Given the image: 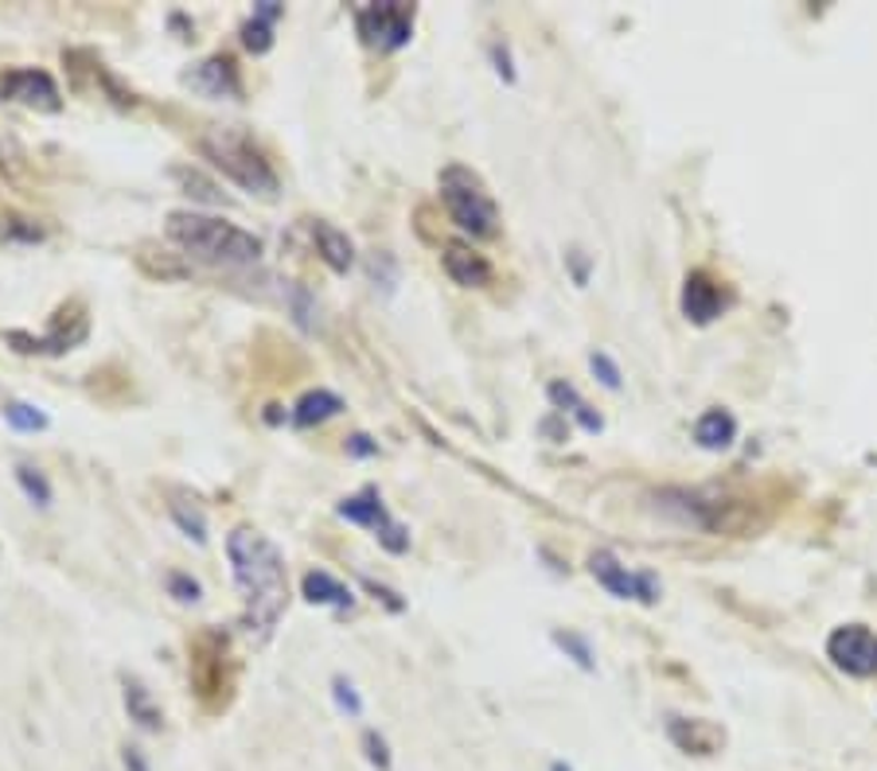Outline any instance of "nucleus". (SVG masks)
<instances>
[{"label":"nucleus","instance_id":"1","mask_svg":"<svg viewBox=\"0 0 877 771\" xmlns=\"http://www.w3.org/2000/svg\"><path fill=\"white\" fill-rule=\"evenodd\" d=\"M226 557H231L234 589L242 592V623L262 643V639L273 636V628H278L281 612L289 605L285 557L265 534L250 530V526H239L226 538Z\"/></svg>","mask_w":877,"mask_h":771},{"label":"nucleus","instance_id":"2","mask_svg":"<svg viewBox=\"0 0 877 771\" xmlns=\"http://www.w3.org/2000/svg\"><path fill=\"white\" fill-rule=\"evenodd\" d=\"M164 231L184 254L208 265H254L262 257V239L226 223V219L200 215V211H172Z\"/></svg>","mask_w":877,"mask_h":771},{"label":"nucleus","instance_id":"3","mask_svg":"<svg viewBox=\"0 0 877 771\" xmlns=\"http://www.w3.org/2000/svg\"><path fill=\"white\" fill-rule=\"evenodd\" d=\"M200 152L226 175L231 183H239L242 191L250 195H278L281 180L273 172V164L265 160V152L254 144V136L246 129H234V125H215L200 136Z\"/></svg>","mask_w":877,"mask_h":771},{"label":"nucleus","instance_id":"4","mask_svg":"<svg viewBox=\"0 0 877 771\" xmlns=\"http://www.w3.org/2000/svg\"><path fill=\"white\" fill-rule=\"evenodd\" d=\"M441 203H445L448 219L472 239H495L500 234V207H495L492 191L484 187V180L472 168H441Z\"/></svg>","mask_w":877,"mask_h":771},{"label":"nucleus","instance_id":"5","mask_svg":"<svg viewBox=\"0 0 877 771\" xmlns=\"http://www.w3.org/2000/svg\"><path fill=\"white\" fill-rule=\"evenodd\" d=\"M414 4H399V0H391V4H360L355 9V32L363 35L367 48L399 51L414 35Z\"/></svg>","mask_w":877,"mask_h":771},{"label":"nucleus","instance_id":"6","mask_svg":"<svg viewBox=\"0 0 877 771\" xmlns=\"http://www.w3.org/2000/svg\"><path fill=\"white\" fill-rule=\"evenodd\" d=\"M589 572H593V581L616 600H636V605H655V600H659L655 572H632L628 565L616 561V554H608V549L589 554Z\"/></svg>","mask_w":877,"mask_h":771},{"label":"nucleus","instance_id":"7","mask_svg":"<svg viewBox=\"0 0 877 771\" xmlns=\"http://www.w3.org/2000/svg\"><path fill=\"white\" fill-rule=\"evenodd\" d=\"M192 686L208 709L223 706L226 682V636L223 631H203L192 643Z\"/></svg>","mask_w":877,"mask_h":771},{"label":"nucleus","instance_id":"8","mask_svg":"<svg viewBox=\"0 0 877 771\" xmlns=\"http://www.w3.org/2000/svg\"><path fill=\"white\" fill-rule=\"evenodd\" d=\"M827 659L850 678L877 674V631L866 623H843L827 636Z\"/></svg>","mask_w":877,"mask_h":771},{"label":"nucleus","instance_id":"9","mask_svg":"<svg viewBox=\"0 0 877 771\" xmlns=\"http://www.w3.org/2000/svg\"><path fill=\"white\" fill-rule=\"evenodd\" d=\"M0 98L43 113L63 110V94H59L56 79L48 71H36V67H12V71L0 74Z\"/></svg>","mask_w":877,"mask_h":771},{"label":"nucleus","instance_id":"10","mask_svg":"<svg viewBox=\"0 0 877 771\" xmlns=\"http://www.w3.org/2000/svg\"><path fill=\"white\" fill-rule=\"evenodd\" d=\"M184 87H192L195 94H203V98H239L242 94L239 67H234L231 55L203 59L200 67H192V71L184 74Z\"/></svg>","mask_w":877,"mask_h":771},{"label":"nucleus","instance_id":"11","mask_svg":"<svg viewBox=\"0 0 877 771\" xmlns=\"http://www.w3.org/2000/svg\"><path fill=\"white\" fill-rule=\"evenodd\" d=\"M726 308V296H722V285L710 277L706 270L686 273L683 281V316L690 324H714Z\"/></svg>","mask_w":877,"mask_h":771},{"label":"nucleus","instance_id":"12","mask_svg":"<svg viewBox=\"0 0 877 771\" xmlns=\"http://www.w3.org/2000/svg\"><path fill=\"white\" fill-rule=\"evenodd\" d=\"M441 265H445L448 281L461 288L492 285V262L484 254H476L472 246H461V242H448L445 254H441Z\"/></svg>","mask_w":877,"mask_h":771},{"label":"nucleus","instance_id":"13","mask_svg":"<svg viewBox=\"0 0 877 771\" xmlns=\"http://www.w3.org/2000/svg\"><path fill=\"white\" fill-rule=\"evenodd\" d=\"M121 701H125L129 721H133L141 732H160V729H164V709L157 706V698H152L149 686H144L141 678H133V674L121 678Z\"/></svg>","mask_w":877,"mask_h":771},{"label":"nucleus","instance_id":"14","mask_svg":"<svg viewBox=\"0 0 877 771\" xmlns=\"http://www.w3.org/2000/svg\"><path fill=\"white\" fill-rule=\"evenodd\" d=\"M667 737L683 748L686 755H714L726 740V732L714 729L710 721H683V717H667Z\"/></svg>","mask_w":877,"mask_h":771},{"label":"nucleus","instance_id":"15","mask_svg":"<svg viewBox=\"0 0 877 771\" xmlns=\"http://www.w3.org/2000/svg\"><path fill=\"white\" fill-rule=\"evenodd\" d=\"M335 515L347 518V523L355 526H367V530H386V526L394 523L391 510L383 507V495H379V487H363L360 495H347V499L335 507Z\"/></svg>","mask_w":877,"mask_h":771},{"label":"nucleus","instance_id":"16","mask_svg":"<svg viewBox=\"0 0 877 771\" xmlns=\"http://www.w3.org/2000/svg\"><path fill=\"white\" fill-rule=\"evenodd\" d=\"M312 242H316V254L324 257V265L332 273H347L351 265H355V246H351V239L340 226L316 219V223H312Z\"/></svg>","mask_w":877,"mask_h":771},{"label":"nucleus","instance_id":"17","mask_svg":"<svg viewBox=\"0 0 877 771\" xmlns=\"http://www.w3.org/2000/svg\"><path fill=\"white\" fill-rule=\"evenodd\" d=\"M546 398L554 402V409H558V414L574 417V422L582 425L585 433H601V429H605V417H601L597 409H593L589 402H585L582 394H577L574 386H569V382H551V386H546Z\"/></svg>","mask_w":877,"mask_h":771},{"label":"nucleus","instance_id":"18","mask_svg":"<svg viewBox=\"0 0 877 771\" xmlns=\"http://www.w3.org/2000/svg\"><path fill=\"white\" fill-rule=\"evenodd\" d=\"M694 440L706 453H722L737 440V417L729 409H706V414L694 422Z\"/></svg>","mask_w":877,"mask_h":771},{"label":"nucleus","instance_id":"19","mask_svg":"<svg viewBox=\"0 0 877 771\" xmlns=\"http://www.w3.org/2000/svg\"><path fill=\"white\" fill-rule=\"evenodd\" d=\"M301 592H304L309 605H324V608H351L355 605V592H351L343 581H335L332 572H324V569L304 572Z\"/></svg>","mask_w":877,"mask_h":771},{"label":"nucleus","instance_id":"20","mask_svg":"<svg viewBox=\"0 0 877 771\" xmlns=\"http://www.w3.org/2000/svg\"><path fill=\"white\" fill-rule=\"evenodd\" d=\"M343 409V398L332 390H309L301 402L293 406V425L296 429H312V425L332 422L335 414Z\"/></svg>","mask_w":877,"mask_h":771},{"label":"nucleus","instance_id":"21","mask_svg":"<svg viewBox=\"0 0 877 771\" xmlns=\"http://www.w3.org/2000/svg\"><path fill=\"white\" fill-rule=\"evenodd\" d=\"M551 643L558 647L562 655H566L574 667H582L585 674H593L597 670V659H593V643L585 636H577V631H554Z\"/></svg>","mask_w":877,"mask_h":771},{"label":"nucleus","instance_id":"22","mask_svg":"<svg viewBox=\"0 0 877 771\" xmlns=\"http://www.w3.org/2000/svg\"><path fill=\"white\" fill-rule=\"evenodd\" d=\"M17 484H20V491L28 495V503H36V507H43V510H48L51 499H56L48 476H43L40 468H32V464H17Z\"/></svg>","mask_w":877,"mask_h":771},{"label":"nucleus","instance_id":"23","mask_svg":"<svg viewBox=\"0 0 877 771\" xmlns=\"http://www.w3.org/2000/svg\"><path fill=\"white\" fill-rule=\"evenodd\" d=\"M168 510H172V523L180 526V530H184L188 538L195 541V546H203V541H208V518H203L200 507H192V503H184V499H175V503H168Z\"/></svg>","mask_w":877,"mask_h":771},{"label":"nucleus","instance_id":"24","mask_svg":"<svg viewBox=\"0 0 877 771\" xmlns=\"http://www.w3.org/2000/svg\"><path fill=\"white\" fill-rule=\"evenodd\" d=\"M0 414H4V425L17 429V433H43L48 429V414L36 409V406H28V402H9Z\"/></svg>","mask_w":877,"mask_h":771},{"label":"nucleus","instance_id":"25","mask_svg":"<svg viewBox=\"0 0 877 771\" xmlns=\"http://www.w3.org/2000/svg\"><path fill=\"white\" fill-rule=\"evenodd\" d=\"M360 748H363V755H367V763L375 771H391L394 768V752H391V744H386V737L379 729H363Z\"/></svg>","mask_w":877,"mask_h":771},{"label":"nucleus","instance_id":"26","mask_svg":"<svg viewBox=\"0 0 877 771\" xmlns=\"http://www.w3.org/2000/svg\"><path fill=\"white\" fill-rule=\"evenodd\" d=\"M172 175L180 183H184L188 195H195V200H203V203H223V191H219L215 183H211L203 172H195V168H175Z\"/></svg>","mask_w":877,"mask_h":771},{"label":"nucleus","instance_id":"27","mask_svg":"<svg viewBox=\"0 0 877 771\" xmlns=\"http://www.w3.org/2000/svg\"><path fill=\"white\" fill-rule=\"evenodd\" d=\"M332 701H335V709H340V713L351 717V721H355V717H363V698H360V690H355V682H351V678H343V674L332 678Z\"/></svg>","mask_w":877,"mask_h":771},{"label":"nucleus","instance_id":"28","mask_svg":"<svg viewBox=\"0 0 877 771\" xmlns=\"http://www.w3.org/2000/svg\"><path fill=\"white\" fill-rule=\"evenodd\" d=\"M0 242H24V246H32V242H43V226H36L32 219H0Z\"/></svg>","mask_w":877,"mask_h":771},{"label":"nucleus","instance_id":"29","mask_svg":"<svg viewBox=\"0 0 877 771\" xmlns=\"http://www.w3.org/2000/svg\"><path fill=\"white\" fill-rule=\"evenodd\" d=\"M242 48L254 51V55H265V51H273V24H265V20H246L242 24Z\"/></svg>","mask_w":877,"mask_h":771},{"label":"nucleus","instance_id":"30","mask_svg":"<svg viewBox=\"0 0 877 771\" xmlns=\"http://www.w3.org/2000/svg\"><path fill=\"white\" fill-rule=\"evenodd\" d=\"M367 273L375 281V288L383 285V293H394V285H399V265H394L391 254H371Z\"/></svg>","mask_w":877,"mask_h":771},{"label":"nucleus","instance_id":"31","mask_svg":"<svg viewBox=\"0 0 877 771\" xmlns=\"http://www.w3.org/2000/svg\"><path fill=\"white\" fill-rule=\"evenodd\" d=\"M168 592H172V597L180 600V605H195V600L203 597L200 581H195L192 572H180V569L168 572Z\"/></svg>","mask_w":877,"mask_h":771},{"label":"nucleus","instance_id":"32","mask_svg":"<svg viewBox=\"0 0 877 771\" xmlns=\"http://www.w3.org/2000/svg\"><path fill=\"white\" fill-rule=\"evenodd\" d=\"M487 55H492V67L495 74H500L507 87H515L518 82V71H515V59H511V43L507 40H495L492 48H487Z\"/></svg>","mask_w":877,"mask_h":771},{"label":"nucleus","instance_id":"33","mask_svg":"<svg viewBox=\"0 0 877 771\" xmlns=\"http://www.w3.org/2000/svg\"><path fill=\"white\" fill-rule=\"evenodd\" d=\"M589 366H593V374H597V382L605 386V390H621V366H616L605 351H593Z\"/></svg>","mask_w":877,"mask_h":771},{"label":"nucleus","instance_id":"34","mask_svg":"<svg viewBox=\"0 0 877 771\" xmlns=\"http://www.w3.org/2000/svg\"><path fill=\"white\" fill-rule=\"evenodd\" d=\"M289 304H293V316H296V324H301V327H312V316H316V308H312V296L304 293L301 285H293V288H289Z\"/></svg>","mask_w":877,"mask_h":771},{"label":"nucleus","instance_id":"35","mask_svg":"<svg viewBox=\"0 0 877 771\" xmlns=\"http://www.w3.org/2000/svg\"><path fill=\"white\" fill-rule=\"evenodd\" d=\"M360 585H363V589H367V592H371V597H375V600H383V605H386V608H391V612H406V600H402V597H399V592H394V589H386V585L371 581V577H360Z\"/></svg>","mask_w":877,"mask_h":771},{"label":"nucleus","instance_id":"36","mask_svg":"<svg viewBox=\"0 0 877 771\" xmlns=\"http://www.w3.org/2000/svg\"><path fill=\"white\" fill-rule=\"evenodd\" d=\"M343 453L355 456V460H371V456H379V440H371L367 433H351Z\"/></svg>","mask_w":877,"mask_h":771},{"label":"nucleus","instance_id":"37","mask_svg":"<svg viewBox=\"0 0 877 771\" xmlns=\"http://www.w3.org/2000/svg\"><path fill=\"white\" fill-rule=\"evenodd\" d=\"M121 768L125 771H152V763L137 744H121Z\"/></svg>","mask_w":877,"mask_h":771},{"label":"nucleus","instance_id":"38","mask_svg":"<svg viewBox=\"0 0 877 771\" xmlns=\"http://www.w3.org/2000/svg\"><path fill=\"white\" fill-rule=\"evenodd\" d=\"M254 17L265 20V24H278V20L285 17V9H281L278 0H258V4H254Z\"/></svg>","mask_w":877,"mask_h":771},{"label":"nucleus","instance_id":"39","mask_svg":"<svg viewBox=\"0 0 877 771\" xmlns=\"http://www.w3.org/2000/svg\"><path fill=\"white\" fill-rule=\"evenodd\" d=\"M569 262H574V277H577V285H585V281H589V257H585L582 250H574V254H569Z\"/></svg>","mask_w":877,"mask_h":771},{"label":"nucleus","instance_id":"40","mask_svg":"<svg viewBox=\"0 0 877 771\" xmlns=\"http://www.w3.org/2000/svg\"><path fill=\"white\" fill-rule=\"evenodd\" d=\"M551 771H574V768H569V763H562V760H554V763H551Z\"/></svg>","mask_w":877,"mask_h":771}]
</instances>
